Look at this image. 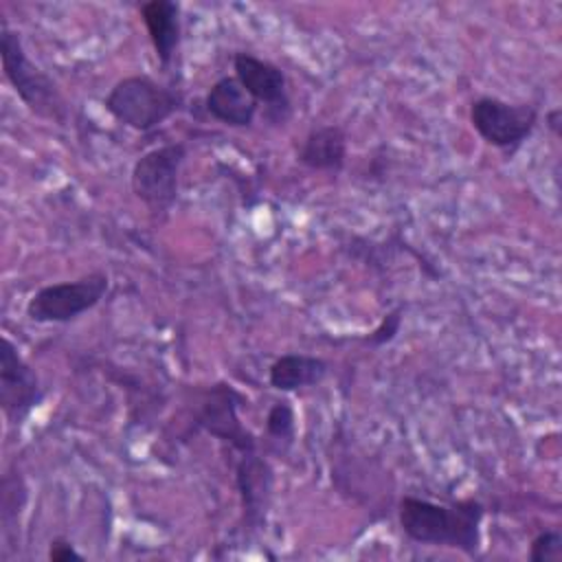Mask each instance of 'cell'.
I'll use <instances>...</instances> for the list:
<instances>
[{
  "label": "cell",
  "mask_w": 562,
  "mask_h": 562,
  "mask_svg": "<svg viewBox=\"0 0 562 562\" xmlns=\"http://www.w3.org/2000/svg\"><path fill=\"white\" fill-rule=\"evenodd\" d=\"M483 518L485 505L476 498L435 503L428 498L402 496L397 507V520L408 540L459 549L465 555H476L481 549Z\"/></svg>",
  "instance_id": "cell-1"
},
{
  "label": "cell",
  "mask_w": 562,
  "mask_h": 562,
  "mask_svg": "<svg viewBox=\"0 0 562 562\" xmlns=\"http://www.w3.org/2000/svg\"><path fill=\"white\" fill-rule=\"evenodd\" d=\"M182 94L147 75H130L119 79L103 97L105 112L125 127L151 132L182 108Z\"/></svg>",
  "instance_id": "cell-2"
},
{
  "label": "cell",
  "mask_w": 562,
  "mask_h": 562,
  "mask_svg": "<svg viewBox=\"0 0 562 562\" xmlns=\"http://www.w3.org/2000/svg\"><path fill=\"white\" fill-rule=\"evenodd\" d=\"M0 59L7 81L31 112L57 123L66 121V103L55 81L29 59L20 33L4 18L0 20Z\"/></svg>",
  "instance_id": "cell-3"
},
{
  "label": "cell",
  "mask_w": 562,
  "mask_h": 562,
  "mask_svg": "<svg viewBox=\"0 0 562 562\" xmlns=\"http://www.w3.org/2000/svg\"><path fill=\"white\" fill-rule=\"evenodd\" d=\"M110 290L105 272H88L72 281H59L40 288L26 303V316L33 323H70L97 307Z\"/></svg>",
  "instance_id": "cell-4"
},
{
  "label": "cell",
  "mask_w": 562,
  "mask_h": 562,
  "mask_svg": "<svg viewBox=\"0 0 562 562\" xmlns=\"http://www.w3.org/2000/svg\"><path fill=\"white\" fill-rule=\"evenodd\" d=\"M474 132L503 154H516L538 125V108L531 103H509L498 97H479L470 105Z\"/></svg>",
  "instance_id": "cell-5"
},
{
  "label": "cell",
  "mask_w": 562,
  "mask_h": 562,
  "mask_svg": "<svg viewBox=\"0 0 562 562\" xmlns=\"http://www.w3.org/2000/svg\"><path fill=\"white\" fill-rule=\"evenodd\" d=\"M187 160L184 143H167L145 151L132 167L130 184L134 195L154 213H167L180 187V171Z\"/></svg>",
  "instance_id": "cell-6"
},
{
  "label": "cell",
  "mask_w": 562,
  "mask_h": 562,
  "mask_svg": "<svg viewBox=\"0 0 562 562\" xmlns=\"http://www.w3.org/2000/svg\"><path fill=\"white\" fill-rule=\"evenodd\" d=\"M44 386L35 369L20 356L18 347L2 338L0 351V406L11 426H20L33 408L44 402Z\"/></svg>",
  "instance_id": "cell-7"
},
{
  "label": "cell",
  "mask_w": 562,
  "mask_h": 562,
  "mask_svg": "<svg viewBox=\"0 0 562 562\" xmlns=\"http://www.w3.org/2000/svg\"><path fill=\"white\" fill-rule=\"evenodd\" d=\"M241 404L244 395L235 386L217 382L202 393L200 408L195 415L200 428H204L211 437L228 443L239 454L257 450L255 435L239 422L237 411Z\"/></svg>",
  "instance_id": "cell-8"
},
{
  "label": "cell",
  "mask_w": 562,
  "mask_h": 562,
  "mask_svg": "<svg viewBox=\"0 0 562 562\" xmlns=\"http://www.w3.org/2000/svg\"><path fill=\"white\" fill-rule=\"evenodd\" d=\"M233 70L244 90L266 108V119L281 125L290 119L292 99L288 90V77L277 64L239 50L233 57Z\"/></svg>",
  "instance_id": "cell-9"
},
{
  "label": "cell",
  "mask_w": 562,
  "mask_h": 562,
  "mask_svg": "<svg viewBox=\"0 0 562 562\" xmlns=\"http://www.w3.org/2000/svg\"><path fill=\"white\" fill-rule=\"evenodd\" d=\"M235 483L241 496L244 525L248 529H259L272 498L274 472L270 463L257 450L239 454L235 465Z\"/></svg>",
  "instance_id": "cell-10"
},
{
  "label": "cell",
  "mask_w": 562,
  "mask_h": 562,
  "mask_svg": "<svg viewBox=\"0 0 562 562\" xmlns=\"http://www.w3.org/2000/svg\"><path fill=\"white\" fill-rule=\"evenodd\" d=\"M140 18L147 29L158 64L167 70L176 57L182 35L180 4L173 0H149L140 4Z\"/></svg>",
  "instance_id": "cell-11"
},
{
  "label": "cell",
  "mask_w": 562,
  "mask_h": 562,
  "mask_svg": "<svg viewBox=\"0 0 562 562\" xmlns=\"http://www.w3.org/2000/svg\"><path fill=\"white\" fill-rule=\"evenodd\" d=\"M259 103L233 77L217 79L204 94V110L211 119L228 127H250Z\"/></svg>",
  "instance_id": "cell-12"
},
{
  "label": "cell",
  "mask_w": 562,
  "mask_h": 562,
  "mask_svg": "<svg viewBox=\"0 0 562 562\" xmlns=\"http://www.w3.org/2000/svg\"><path fill=\"white\" fill-rule=\"evenodd\" d=\"M296 160L312 171H342L347 162V132L340 125L312 127L296 149Z\"/></svg>",
  "instance_id": "cell-13"
},
{
  "label": "cell",
  "mask_w": 562,
  "mask_h": 562,
  "mask_svg": "<svg viewBox=\"0 0 562 562\" xmlns=\"http://www.w3.org/2000/svg\"><path fill=\"white\" fill-rule=\"evenodd\" d=\"M329 371L327 360L310 353H283L268 369V384L283 393L316 386Z\"/></svg>",
  "instance_id": "cell-14"
},
{
  "label": "cell",
  "mask_w": 562,
  "mask_h": 562,
  "mask_svg": "<svg viewBox=\"0 0 562 562\" xmlns=\"http://www.w3.org/2000/svg\"><path fill=\"white\" fill-rule=\"evenodd\" d=\"M266 435L272 441L292 446V441L296 437V415L288 400H279L270 406V411L266 415Z\"/></svg>",
  "instance_id": "cell-15"
},
{
  "label": "cell",
  "mask_w": 562,
  "mask_h": 562,
  "mask_svg": "<svg viewBox=\"0 0 562 562\" xmlns=\"http://www.w3.org/2000/svg\"><path fill=\"white\" fill-rule=\"evenodd\" d=\"M562 560V533L558 529L540 531L529 544V562H560Z\"/></svg>",
  "instance_id": "cell-16"
},
{
  "label": "cell",
  "mask_w": 562,
  "mask_h": 562,
  "mask_svg": "<svg viewBox=\"0 0 562 562\" xmlns=\"http://www.w3.org/2000/svg\"><path fill=\"white\" fill-rule=\"evenodd\" d=\"M402 314H404V307H395V310H391L389 314H384L382 321H380V325L364 338V342H369V345H373V347H382V345L391 342V340L400 334Z\"/></svg>",
  "instance_id": "cell-17"
},
{
  "label": "cell",
  "mask_w": 562,
  "mask_h": 562,
  "mask_svg": "<svg viewBox=\"0 0 562 562\" xmlns=\"http://www.w3.org/2000/svg\"><path fill=\"white\" fill-rule=\"evenodd\" d=\"M48 560L50 562H83L86 555L79 553L70 540L55 538V540H50V547H48Z\"/></svg>",
  "instance_id": "cell-18"
},
{
  "label": "cell",
  "mask_w": 562,
  "mask_h": 562,
  "mask_svg": "<svg viewBox=\"0 0 562 562\" xmlns=\"http://www.w3.org/2000/svg\"><path fill=\"white\" fill-rule=\"evenodd\" d=\"M560 116H562V112H560V108H553V110H549L547 112V125H549V130L555 134V136H560Z\"/></svg>",
  "instance_id": "cell-19"
}]
</instances>
